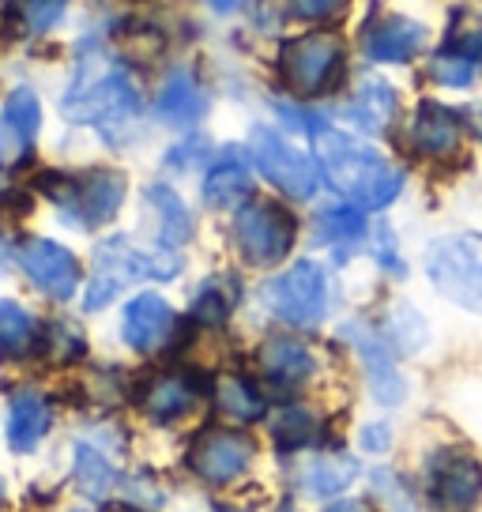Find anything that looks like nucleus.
<instances>
[{"mask_svg": "<svg viewBox=\"0 0 482 512\" xmlns=\"http://www.w3.org/2000/svg\"><path fill=\"white\" fill-rule=\"evenodd\" d=\"M19 268L27 272L34 287L49 294V298H57V302H68L76 287H80V264H76V256L68 253L65 245H57V241L49 238H34L27 241L23 249H19Z\"/></svg>", "mask_w": 482, "mask_h": 512, "instance_id": "f8f14e48", "label": "nucleus"}, {"mask_svg": "<svg viewBox=\"0 0 482 512\" xmlns=\"http://www.w3.org/2000/svg\"><path fill=\"white\" fill-rule=\"evenodd\" d=\"M272 441L279 452H302V448H313L324 441V422L321 415H313L309 407H283L272 415Z\"/></svg>", "mask_w": 482, "mask_h": 512, "instance_id": "5701e85b", "label": "nucleus"}, {"mask_svg": "<svg viewBox=\"0 0 482 512\" xmlns=\"http://www.w3.org/2000/svg\"><path fill=\"white\" fill-rule=\"evenodd\" d=\"M426 46V27L407 16H381L366 27V57L377 64H407Z\"/></svg>", "mask_w": 482, "mask_h": 512, "instance_id": "2eb2a0df", "label": "nucleus"}, {"mask_svg": "<svg viewBox=\"0 0 482 512\" xmlns=\"http://www.w3.org/2000/svg\"><path fill=\"white\" fill-rule=\"evenodd\" d=\"M8 125H16L27 140H34L38 136V128H42V102H38V95H34L31 87H16L12 95H8V102H4V113H0Z\"/></svg>", "mask_w": 482, "mask_h": 512, "instance_id": "2f4dec72", "label": "nucleus"}, {"mask_svg": "<svg viewBox=\"0 0 482 512\" xmlns=\"http://www.w3.org/2000/svg\"><path fill=\"white\" fill-rule=\"evenodd\" d=\"M370 490L377 501H385L388 512H415V494L403 486V479L396 475V471H373L370 479Z\"/></svg>", "mask_w": 482, "mask_h": 512, "instance_id": "473e14b6", "label": "nucleus"}, {"mask_svg": "<svg viewBox=\"0 0 482 512\" xmlns=\"http://www.w3.org/2000/svg\"><path fill=\"white\" fill-rule=\"evenodd\" d=\"M241 302V283L234 275H211L200 283L193 298V320L200 324H226V317L234 313V305Z\"/></svg>", "mask_w": 482, "mask_h": 512, "instance_id": "a878e982", "label": "nucleus"}, {"mask_svg": "<svg viewBox=\"0 0 482 512\" xmlns=\"http://www.w3.org/2000/svg\"><path fill=\"white\" fill-rule=\"evenodd\" d=\"M426 275L449 302L482 317V234L441 238L426 253Z\"/></svg>", "mask_w": 482, "mask_h": 512, "instance_id": "39448f33", "label": "nucleus"}, {"mask_svg": "<svg viewBox=\"0 0 482 512\" xmlns=\"http://www.w3.org/2000/svg\"><path fill=\"white\" fill-rule=\"evenodd\" d=\"M479 64H482V34L464 31V34H452L449 42L437 49L434 61H430V76L441 87H471L475 76H479Z\"/></svg>", "mask_w": 482, "mask_h": 512, "instance_id": "412c9836", "label": "nucleus"}, {"mask_svg": "<svg viewBox=\"0 0 482 512\" xmlns=\"http://www.w3.org/2000/svg\"><path fill=\"white\" fill-rule=\"evenodd\" d=\"M264 309L294 328H317L328 313V275L317 260H298L260 290Z\"/></svg>", "mask_w": 482, "mask_h": 512, "instance_id": "423d86ee", "label": "nucleus"}, {"mask_svg": "<svg viewBox=\"0 0 482 512\" xmlns=\"http://www.w3.org/2000/svg\"><path fill=\"white\" fill-rule=\"evenodd\" d=\"M208 106H211L208 91L196 83V76L189 68H174L166 76V83H162L159 102H155L159 117L174 128H193L196 121H204Z\"/></svg>", "mask_w": 482, "mask_h": 512, "instance_id": "f3484780", "label": "nucleus"}, {"mask_svg": "<svg viewBox=\"0 0 482 512\" xmlns=\"http://www.w3.org/2000/svg\"><path fill=\"white\" fill-rule=\"evenodd\" d=\"M343 336L354 343V351L362 358V366H366V377H370V392L377 403H400L407 396V384H403L400 369L392 362V351H388V343L381 336H373L370 328H362V324H347L343 328Z\"/></svg>", "mask_w": 482, "mask_h": 512, "instance_id": "4468645a", "label": "nucleus"}, {"mask_svg": "<svg viewBox=\"0 0 482 512\" xmlns=\"http://www.w3.org/2000/svg\"><path fill=\"white\" fill-rule=\"evenodd\" d=\"M65 4L68 0H23L19 4V19H23V27L31 34H46L65 19Z\"/></svg>", "mask_w": 482, "mask_h": 512, "instance_id": "72a5a7b5", "label": "nucleus"}, {"mask_svg": "<svg viewBox=\"0 0 482 512\" xmlns=\"http://www.w3.org/2000/svg\"><path fill=\"white\" fill-rule=\"evenodd\" d=\"M253 192V166L245 159V151L230 147L208 166L204 177V200L211 208H238L241 200Z\"/></svg>", "mask_w": 482, "mask_h": 512, "instance_id": "aec40b11", "label": "nucleus"}, {"mask_svg": "<svg viewBox=\"0 0 482 512\" xmlns=\"http://www.w3.org/2000/svg\"><path fill=\"white\" fill-rule=\"evenodd\" d=\"M253 456H257V448L245 433L204 430L189 448V471L196 479L211 482V486H226V482L241 479L249 471Z\"/></svg>", "mask_w": 482, "mask_h": 512, "instance_id": "9b49d317", "label": "nucleus"}, {"mask_svg": "<svg viewBox=\"0 0 482 512\" xmlns=\"http://www.w3.org/2000/svg\"><path fill=\"white\" fill-rule=\"evenodd\" d=\"M31 144H34V140H27L16 125H8V121L0 117V170H12V166H19V162L31 155Z\"/></svg>", "mask_w": 482, "mask_h": 512, "instance_id": "c9c22d12", "label": "nucleus"}, {"mask_svg": "<svg viewBox=\"0 0 482 512\" xmlns=\"http://www.w3.org/2000/svg\"><path fill=\"white\" fill-rule=\"evenodd\" d=\"M200 151H208V144H204V140H193V144H185V147H174V151H170V166H181V170H185V166H193L196 159H200Z\"/></svg>", "mask_w": 482, "mask_h": 512, "instance_id": "ea45409f", "label": "nucleus"}, {"mask_svg": "<svg viewBox=\"0 0 482 512\" xmlns=\"http://www.w3.org/2000/svg\"><path fill=\"white\" fill-rule=\"evenodd\" d=\"M324 512H370L362 501H336V505H328Z\"/></svg>", "mask_w": 482, "mask_h": 512, "instance_id": "79ce46f5", "label": "nucleus"}, {"mask_svg": "<svg viewBox=\"0 0 482 512\" xmlns=\"http://www.w3.org/2000/svg\"><path fill=\"white\" fill-rule=\"evenodd\" d=\"M313 234L321 245H332V249H343V245H354L366 234V215L354 204H336V208H321L317 219H313Z\"/></svg>", "mask_w": 482, "mask_h": 512, "instance_id": "cd10ccee", "label": "nucleus"}, {"mask_svg": "<svg viewBox=\"0 0 482 512\" xmlns=\"http://www.w3.org/2000/svg\"><path fill=\"white\" fill-rule=\"evenodd\" d=\"M211 12H219V16H230V12H238L245 0H204Z\"/></svg>", "mask_w": 482, "mask_h": 512, "instance_id": "a19ab883", "label": "nucleus"}, {"mask_svg": "<svg viewBox=\"0 0 482 512\" xmlns=\"http://www.w3.org/2000/svg\"><path fill=\"white\" fill-rule=\"evenodd\" d=\"M147 204L159 215L162 249H174V245H185V241L193 238V215H189V208L181 204V196L170 185H151L147 189Z\"/></svg>", "mask_w": 482, "mask_h": 512, "instance_id": "393cba45", "label": "nucleus"}, {"mask_svg": "<svg viewBox=\"0 0 482 512\" xmlns=\"http://www.w3.org/2000/svg\"><path fill=\"white\" fill-rule=\"evenodd\" d=\"M49 422H53V415H49V403L42 396H34V392L16 396L12 411H8V441H12V448L31 452L49 433Z\"/></svg>", "mask_w": 482, "mask_h": 512, "instance_id": "b1692460", "label": "nucleus"}, {"mask_svg": "<svg viewBox=\"0 0 482 512\" xmlns=\"http://www.w3.org/2000/svg\"><path fill=\"white\" fill-rule=\"evenodd\" d=\"M249 155L257 162V170L272 181L279 192H287L294 200H313L321 185V170L306 151L287 144V136H279L272 128H253L249 136Z\"/></svg>", "mask_w": 482, "mask_h": 512, "instance_id": "1a4fd4ad", "label": "nucleus"}, {"mask_svg": "<svg viewBox=\"0 0 482 512\" xmlns=\"http://www.w3.org/2000/svg\"><path fill=\"white\" fill-rule=\"evenodd\" d=\"M196 400H200V384L189 373H162L155 381H147V388L140 392V407L155 422L185 418L196 407Z\"/></svg>", "mask_w": 482, "mask_h": 512, "instance_id": "6ab92c4d", "label": "nucleus"}, {"mask_svg": "<svg viewBox=\"0 0 482 512\" xmlns=\"http://www.w3.org/2000/svg\"><path fill=\"white\" fill-rule=\"evenodd\" d=\"M358 441H362L366 452H385V448L392 445V426H385V422H370V426H362Z\"/></svg>", "mask_w": 482, "mask_h": 512, "instance_id": "58836bf2", "label": "nucleus"}, {"mask_svg": "<svg viewBox=\"0 0 482 512\" xmlns=\"http://www.w3.org/2000/svg\"><path fill=\"white\" fill-rule=\"evenodd\" d=\"M42 347H46L57 362H72V358L83 354V336L72 324H49L46 336H42Z\"/></svg>", "mask_w": 482, "mask_h": 512, "instance_id": "f704fd0d", "label": "nucleus"}, {"mask_svg": "<svg viewBox=\"0 0 482 512\" xmlns=\"http://www.w3.org/2000/svg\"><path fill=\"white\" fill-rule=\"evenodd\" d=\"M313 140H317L324 177L347 204L362 211H381L403 192V170L392 166L381 151L358 144L354 136L336 128H321Z\"/></svg>", "mask_w": 482, "mask_h": 512, "instance_id": "f257e3e1", "label": "nucleus"}, {"mask_svg": "<svg viewBox=\"0 0 482 512\" xmlns=\"http://www.w3.org/2000/svg\"><path fill=\"white\" fill-rule=\"evenodd\" d=\"M61 113L76 125H98L102 132L136 121L140 113V91L121 64L83 68L72 91L61 102Z\"/></svg>", "mask_w": 482, "mask_h": 512, "instance_id": "f03ea898", "label": "nucleus"}, {"mask_svg": "<svg viewBox=\"0 0 482 512\" xmlns=\"http://www.w3.org/2000/svg\"><path fill=\"white\" fill-rule=\"evenodd\" d=\"M294 234H298L294 215L272 200H253L234 215V245L245 256V264H253V268L279 264L290 253Z\"/></svg>", "mask_w": 482, "mask_h": 512, "instance_id": "6e6552de", "label": "nucleus"}, {"mask_svg": "<svg viewBox=\"0 0 482 512\" xmlns=\"http://www.w3.org/2000/svg\"><path fill=\"white\" fill-rule=\"evenodd\" d=\"M354 475H358V464L351 456H321V460L306 464L302 482H306V490L313 497H336L351 486Z\"/></svg>", "mask_w": 482, "mask_h": 512, "instance_id": "c756f323", "label": "nucleus"}, {"mask_svg": "<svg viewBox=\"0 0 482 512\" xmlns=\"http://www.w3.org/2000/svg\"><path fill=\"white\" fill-rule=\"evenodd\" d=\"M76 486H80V494L87 497H106L117 486V471H113V464L98 452V448L91 445H76Z\"/></svg>", "mask_w": 482, "mask_h": 512, "instance_id": "7c9ffc66", "label": "nucleus"}, {"mask_svg": "<svg viewBox=\"0 0 482 512\" xmlns=\"http://www.w3.org/2000/svg\"><path fill=\"white\" fill-rule=\"evenodd\" d=\"M215 407L230 422H257L264 415V396L257 392L253 381H245L238 373H226L215 381Z\"/></svg>", "mask_w": 482, "mask_h": 512, "instance_id": "bb28decb", "label": "nucleus"}, {"mask_svg": "<svg viewBox=\"0 0 482 512\" xmlns=\"http://www.w3.org/2000/svg\"><path fill=\"white\" fill-rule=\"evenodd\" d=\"M0 256H4V241H0Z\"/></svg>", "mask_w": 482, "mask_h": 512, "instance_id": "37998d69", "label": "nucleus"}, {"mask_svg": "<svg viewBox=\"0 0 482 512\" xmlns=\"http://www.w3.org/2000/svg\"><path fill=\"white\" fill-rule=\"evenodd\" d=\"M373 253H377V260H381V268H385V272L403 275V260H400V253H396V238H392V230H388V226L377 230V245H373Z\"/></svg>", "mask_w": 482, "mask_h": 512, "instance_id": "4c0bfd02", "label": "nucleus"}, {"mask_svg": "<svg viewBox=\"0 0 482 512\" xmlns=\"http://www.w3.org/2000/svg\"><path fill=\"white\" fill-rule=\"evenodd\" d=\"M42 189L72 226L95 230L106 226L125 204V177L117 170H87V174H49Z\"/></svg>", "mask_w": 482, "mask_h": 512, "instance_id": "20e7f679", "label": "nucleus"}, {"mask_svg": "<svg viewBox=\"0 0 482 512\" xmlns=\"http://www.w3.org/2000/svg\"><path fill=\"white\" fill-rule=\"evenodd\" d=\"M460 113H452L441 102H422L411 117V147L422 159H449L460 147Z\"/></svg>", "mask_w": 482, "mask_h": 512, "instance_id": "dca6fc26", "label": "nucleus"}, {"mask_svg": "<svg viewBox=\"0 0 482 512\" xmlns=\"http://www.w3.org/2000/svg\"><path fill=\"white\" fill-rule=\"evenodd\" d=\"M351 0H287L290 16L309 19V23H328V19H339L347 12Z\"/></svg>", "mask_w": 482, "mask_h": 512, "instance_id": "e433bc0d", "label": "nucleus"}, {"mask_svg": "<svg viewBox=\"0 0 482 512\" xmlns=\"http://www.w3.org/2000/svg\"><path fill=\"white\" fill-rule=\"evenodd\" d=\"M260 369L275 388H298L317 373V358L302 339L272 336L260 347Z\"/></svg>", "mask_w": 482, "mask_h": 512, "instance_id": "a211bd4d", "label": "nucleus"}, {"mask_svg": "<svg viewBox=\"0 0 482 512\" xmlns=\"http://www.w3.org/2000/svg\"><path fill=\"white\" fill-rule=\"evenodd\" d=\"M38 343L34 317L19 302H0V362L27 358Z\"/></svg>", "mask_w": 482, "mask_h": 512, "instance_id": "c85d7f7f", "label": "nucleus"}, {"mask_svg": "<svg viewBox=\"0 0 482 512\" xmlns=\"http://www.w3.org/2000/svg\"><path fill=\"white\" fill-rule=\"evenodd\" d=\"M426 497L437 512H471L482 497V464L467 448H441L426 464Z\"/></svg>", "mask_w": 482, "mask_h": 512, "instance_id": "9d476101", "label": "nucleus"}, {"mask_svg": "<svg viewBox=\"0 0 482 512\" xmlns=\"http://www.w3.org/2000/svg\"><path fill=\"white\" fill-rule=\"evenodd\" d=\"M396 106H400L396 91H392V87H388L381 76H366V80L358 83L354 98L347 102L343 117H347V121L358 128V132H366V136H381V132L392 125V117H396Z\"/></svg>", "mask_w": 482, "mask_h": 512, "instance_id": "4be33fe9", "label": "nucleus"}, {"mask_svg": "<svg viewBox=\"0 0 482 512\" xmlns=\"http://www.w3.org/2000/svg\"><path fill=\"white\" fill-rule=\"evenodd\" d=\"M177 268L181 264H177V256L170 249L144 253L129 238H106L95 249V268H91V283H87V294H83V309L98 313L132 283H140V279H174Z\"/></svg>", "mask_w": 482, "mask_h": 512, "instance_id": "7ed1b4c3", "label": "nucleus"}, {"mask_svg": "<svg viewBox=\"0 0 482 512\" xmlns=\"http://www.w3.org/2000/svg\"><path fill=\"white\" fill-rule=\"evenodd\" d=\"M343 68V42L332 31L290 38L279 49V76L298 98H317L336 83Z\"/></svg>", "mask_w": 482, "mask_h": 512, "instance_id": "0eeeda50", "label": "nucleus"}, {"mask_svg": "<svg viewBox=\"0 0 482 512\" xmlns=\"http://www.w3.org/2000/svg\"><path fill=\"white\" fill-rule=\"evenodd\" d=\"M177 317L170 302L159 298V294H136L129 305H125V317H121V336L132 351L140 354H155L162 351L170 339H174Z\"/></svg>", "mask_w": 482, "mask_h": 512, "instance_id": "ddd939ff", "label": "nucleus"}]
</instances>
